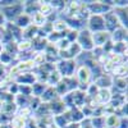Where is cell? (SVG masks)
Masks as SVG:
<instances>
[{
    "label": "cell",
    "mask_w": 128,
    "mask_h": 128,
    "mask_svg": "<svg viewBox=\"0 0 128 128\" xmlns=\"http://www.w3.org/2000/svg\"><path fill=\"white\" fill-rule=\"evenodd\" d=\"M55 69L62 76V78L73 77L74 72H76V69H77V64H76V62H74V59H69V60L59 59L55 63Z\"/></svg>",
    "instance_id": "obj_1"
},
{
    "label": "cell",
    "mask_w": 128,
    "mask_h": 128,
    "mask_svg": "<svg viewBox=\"0 0 128 128\" xmlns=\"http://www.w3.org/2000/svg\"><path fill=\"white\" fill-rule=\"evenodd\" d=\"M0 12L4 16L6 22H12V20H14L19 14L23 13V2H18L17 0V2L12 5L0 8Z\"/></svg>",
    "instance_id": "obj_2"
},
{
    "label": "cell",
    "mask_w": 128,
    "mask_h": 128,
    "mask_svg": "<svg viewBox=\"0 0 128 128\" xmlns=\"http://www.w3.org/2000/svg\"><path fill=\"white\" fill-rule=\"evenodd\" d=\"M76 78L78 81V90L82 91L83 86L84 90L88 87V84L91 83V78H92V74H91V69L86 66H77L76 69Z\"/></svg>",
    "instance_id": "obj_3"
},
{
    "label": "cell",
    "mask_w": 128,
    "mask_h": 128,
    "mask_svg": "<svg viewBox=\"0 0 128 128\" xmlns=\"http://www.w3.org/2000/svg\"><path fill=\"white\" fill-rule=\"evenodd\" d=\"M77 44L81 46L82 51H88L91 52L94 50V42H92V34L87 30V28H83L78 32V37H77Z\"/></svg>",
    "instance_id": "obj_4"
},
{
    "label": "cell",
    "mask_w": 128,
    "mask_h": 128,
    "mask_svg": "<svg viewBox=\"0 0 128 128\" xmlns=\"http://www.w3.org/2000/svg\"><path fill=\"white\" fill-rule=\"evenodd\" d=\"M86 22H87V30L91 32V34L105 31V23H104V17L102 16L90 14L88 18L86 19Z\"/></svg>",
    "instance_id": "obj_5"
},
{
    "label": "cell",
    "mask_w": 128,
    "mask_h": 128,
    "mask_svg": "<svg viewBox=\"0 0 128 128\" xmlns=\"http://www.w3.org/2000/svg\"><path fill=\"white\" fill-rule=\"evenodd\" d=\"M13 81L17 84H27V86H32L35 82H37L36 78V74L32 73V72H23V73H19L13 78Z\"/></svg>",
    "instance_id": "obj_6"
},
{
    "label": "cell",
    "mask_w": 128,
    "mask_h": 128,
    "mask_svg": "<svg viewBox=\"0 0 128 128\" xmlns=\"http://www.w3.org/2000/svg\"><path fill=\"white\" fill-rule=\"evenodd\" d=\"M94 83L99 87V90L112 88V86H113V76L109 74V73H104V74H101L99 78H96Z\"/></svg>",
    "instance_id": "obj_7"
},
{
    "label": "cell",
    "mask_w": 128,
    "mask_h": 128,
    "mask_svg": "<svg viewBox=\"0 0 128 128\" xmlns=\"http://www.w3.org/2000/svg\"><path fill=\"white\" fill-rule=\"evenodd\" d=\"M110 40V34L106 31H100L92 34V42L95 48H101L105 42H108Z\"/></svg>",
    "instance_id": "obj_8"
},
{
    "label": "cell",
    "mask_w": 128,
    "mask_h": 128,
    "mask_svg": "<svg viewBox=\"0 0 128 128\" xmlns=\"http://www.w3.org/2000/svg\"><path fill=\"white\" fill-rule=\"evenodd\" d=\"M56 99H59V96H58L55 88L51 87V86H46V88L44 90V92H42V95L40 96L41 102H46V104H50Z\"/></svg>",
    "instance_id": "obj_9"
},
{
    "label": "cell",
    "mask_w": 128,
    "mask_h": 128,
    "mask_svg": "<svg viewBox=\"0 0 128 128\" xmlns=\"http://www.w3.org/2000/svg\"><path fill=\"white\" fill-rule=\"evenodd\" d=\"M50 105V113H51V115L52 116H55V115H60V114H63L64 112H66L68 108L66 105H64V102L62 101V99L59 98V99H56V100H54L52 102H50L49 104Z\"/></svg>",
    "instance_id": "obj_10"
},
{
    "label": "cell",
    "mask_w": 128,
    "mask_h": 128,
    "mask_svg": "<svg viewBox=\"0 0 128 128\" xmlns=\"http://www.w3.org/2000/svg\"><path fill=\"white\" fill-rule=\"evenodd\" d=\"M110 40L113 44H115V42H127V30L123 27H118L110 34Z\"/></svg>",
    "instance_id": "obj_11"
},
{
    "label": "cell",
    "mask_w": 128,
    "mask_h": 128,
    "mask_svg": "<svg viewBox=\"0 0 128 128\" xmlns=\"http://www.w3.org/2000/svg\"><path fill=\"white\" fill-rule=\"evenodd\" d=\"M13 24L17 26L20 30H24L28 26H31V17L28 14H26V13H22L13 20Z\"/></svg>",
    "instance_id": "obj_12"
},
{
    "label": "cell",
    "mask_w": 128,
    "mask_h": 128,
    "mask_svg": "<svg viewBox=\"0 0 128 128\" xmlns=\"http://www.w3.org/2000/svg\"><path fill=\"white\" fill-rule=\"evenodd\" d=\"M46 22H48L46 17L42 16L40 12H36L34 16H31V24H34V26L37 27V28H41Z\"/></svg>",
    "instance_id": "obj_13"
},
{
    "label": "cell",
    "mask_w": 128,
    "mask_h": 128,
    "mask_svg": "<svg viewBox=\"0 0 128 128\" xmlns=\"http://www.w3.org/2000/svg\"><path fill=\"white\" fill-rule=\"evenodd\" d=\"M112 87H115L120 92H123V91L127 92V77H115V78H113V86Z\"/></svg>",
    "instance_id": "obj_14"
},
{
    "label": "cell",
    "mask_w": 128,
    "mask_h": 128,
    "mask_svg": "<svg viewBox=\"0 0 128 128\" xmlns=\"http://www.w3.org/2000/svg\"><path fill=\"white\" fill-rule=\"evenodd\" d=\"M26 124H27V119L22 118V116H19L17 114L13 115L12 120L9 123L10 128H26Z\"/></svg>",
    "instance_id": "obj_15"
},
{
    "label": "cell",
    "mask_w": 128,
    "mask_h": 128,
    "mask_svg": "<svg viewBox=\"0 0 128 128\" xmlns=\"http://www.w3.org/2000/svg\"><path fill=\"white\" fill-rule=\"evenodd\" d=\"M28 50H32V41L22 38L20 41L17 42V51L19 52H27Z\"/></svg>",
    "instance_id": "obj_16"
},
{
    "label": "cell",
    "mask_w": 128,
    "mask_h": 128,
    "mask_svg": "<svg viewBox=\"0 0 128 128\" xmlns=\"http://www.w3.org/2000/svg\"><path fill=\"white\" fill-rule=\"evenodd\" d=\"M46 88V83H42V82H35L34 84L31 86V90H32V96L35 98H40L44 92V90Z\"/></svg>",
    "instance_id": "obj_17"
},
{
    "label": "cell",
    "mask_w": 128,
    "mask_h": 128,
    "mask_svg": "<svg viewBox=\"0 0 128 128\" xmlns=\"http://www.w3.org/2000/svg\"><path fill=\"white\" fill-rule=\"evenodd\" d=\"M66 128H80V123H73V122H70V123H68V126H67Z\"/></svg>",
    "instance_id": "obj_18"
},
{
    "label": "cell",
    "mask_w": 128,
    "mask_h": 128,
    "mask_svg": "<svg viewBox=\"0 0 128 128\" xmlns=\"http://www.w3.org/2000/svg\"><path fill=\"white\" fill-rule=\"evenodd\" d=\"M0 110H2V101H0Z\"/></svg>",
    "instance_id": "obj_19"
}]
</instances>
